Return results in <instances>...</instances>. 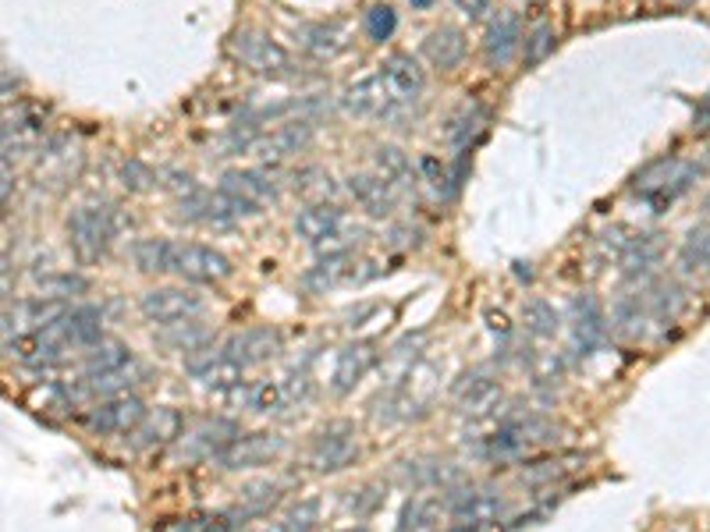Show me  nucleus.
Masks as SVG:
<instances>
[{
    "instance_id": "f257e3e1",
    "label": "nucleus",
    "mask_w": 710,
    "mask_h": 532,
    "mask_svg": "<svg viewBox=\"0 0 710 532\" xmlns=\"http://www.w3.org/2000/svg\"><path fill=\"white\" fill-rule=\"evenodd\" d=\"M423 89L426 75L419 61L408 54H391L381 68L356 78L341 93V110L362 121H402L423 100Z\"/></svg>"
},
{
    "instance_id": "f03ea898",
    "label": "nucleus",
    "mask_w": 710,
    "mask_h": 532,
    "mask_svg": "<svg viewBox=\"0 0 710 532\" xmlns=\"http://www.w3.org/2000/svg\"><path fill=\"white\" fill-rule=\"evenodd\" d=\"M132 260L142 273H175L188 284H220L234 273L231 256L199 241H171V238H139L132 246Z\"/></svg>"
},
{
    "instance_id": "7ed1b4c3",
    "label": "nucleus",
    "mask_w": 710,
    "mask_h": 532,
    "mask_svg": "<svg viewBox=\"0 0 710 532\" xmlns=\"http://www.w3.org/2000/svg\"><path fill=\"white\" fill-rule=\"evenodd\" d=\"M295 235L320 256H341L352 252L367 238V228L335 203H309L295 214Z\"/></svg>"
},
{
    "instance_id": "20e7f679",
    "label": "nucleus",
    "mask_w": 710,
    "mask_h": 532,
    "mask_svg": "<svg viewBox=\"0 0 710 532\" xmlns=\"http://www.w3.org/2000/svg\"><path fill=\"white\" fill-rule=\"evenodd\" d=\"M558 426L544 415H515V419H501L491 426V433L477 444V455L487 462H518L533 455L536 447L555 444Z\"/></svg>"
},
{
    "instance_id": "39448f33",
    "label": "nucleus",
    "mask_w": 710,
    "mask_h": 532,
    "mask_svg": "<svg viewBox=\"0 0 710 532\" xmlns=\"http://www.w3.org/2000/svg\"><path fill=\"white\" fill-rule=\"evenodd\" d=\"M121 231V214L110 203H86L75 206L68 217V246L83 263H97L107 256L110 241Z\"/></svg>"
},
{
    "instance_id": "423d86ee",
    "label": "nucleus",
    "mask_w": 710,
    "mask_h": 532,
    "mask_svg": "<svg viewBox=\"0 0 710 532\" xmlns=\"http://www.w3.org/2000/svg\"><path fill=\"white\" fill-rule=\"evenodd\" d=\"M231 54L234 61H242L249 72H256L271 83H295L298 75V61L284 51V46L271 36H263L256 29H242L231 36Z\"/></svg>"
},
{
    "instance_id": "0eeeda50",
    "label": "nucleus",
    "mask_w": 710,
    "mask_h": 532,
    "mask_svg": "<svg viewBox=\"0 0 710 532\" xmlns=\"http://www.w3.org/2000/svg\"><path fill=\"white\" fill-rule=\"evenodd\" d=\"M239 437H242V430H239V423H231V419H203V423L188 426L178 437L175 462L178 465L217 462Z\"/></svg>"
},
{
    "instance_id": "6e6552de",
    "label": "nucleus",
    "mask_w": 710,
    "mask_h": 532,
    "mask_svg": "<svg viewBox=\"0 0 710 532\" xmlns=\"http://www.w3.org/2000/svg\"><path fill=\"white\" fill-rule=\"evenodd\" d=\"M139 313L156 327H171V324H182V319H199L207 313V298H203L196 287L164 284V287H150V292L139 298Z\"/></svg>"
},
{
    "instance_id": "1a4fd4ad",
    "label": "nucleus",
    "mask_w": 710,
    "mask_h": 532,
    "mask_svg": "<svg viewBox=\"0 0 710 532\" xmlns=\"http://www.w3.org/2000/svg\"><path fill=\"white\" fill-rule=\"evenodd\" d=\"M700 164H689V160H678V156H660L654 160L651 167H646L643 174H636V192L643 199H651L657 206H665L671 199H678L682 192L697 182L700 177Z\"/></svg>"
},
{
    "instance_id": "9d476101",
    "label": "nucleus",
    "mask_w": 710,
    "mask_h": 532,
    "mask_svg": "<svg viewBox=\"0 0 710 532\" xmlns=\"http://www.w3.org/2000/svg\"><path fill=\"white\" fill-rule=\"evenodd\" d=\"M146 401L139 394H118V398H103L92 401L83 412V426L97 437H129V433L146 419Z\"/></svg>"
},
{
    "instance_id": "9b49d317",
    "label": "nucleus",
    "mask_w": 710,
    "mask_h": 532,
    "mask_svg": "<svg viewBox=\"0 0 710 532\" xmlns=\"http://www.w3.org/2000/svg\"><path fill=\"white\" fill-rule=\"evenodd\" d=\"M445 497H448V519L462 532H480L504 514V497L487 487H455Z\"/></svg>"
},
{
    "instance_id": "f8f14e48",
    "label": "nucleus",
    "mask_w": 710,
    "mask_h": 532,
    "mask_svg": "<svg viewBox=\"0 0 710 532\" xmlns=\"http://www.w3.org/2000/svg\"><path fill=\"white\" fill-rule=\"evenodd\" d=\"M356 458H359V433L345 419H335V423L317 430V437L309 444V465L317 473H341Z\"/></svg>"
},
{
    "instance_id": "ddd939ff",
    "label": "nucleus",
    "mask_w": 710,
    "mask_h": 532,
    "mask_svg": "<svg viewBox=\"0 0 710 532\" xmlns=\"http://www.w3.org/2000/svg\"><path fill=\"white\" fill-rule=\"evenodd\" d=\"M568 345H572L576 359H590V355L608 341V316L604 305L597 302L593 295H576L572 305H568Z\"/></svg>"
},
{
    "instance_id": "4468645a",
    "label": "nucleus",
    "mask_w": 710,
    "mask_h": 532,
    "mask_svg": "<svg viewBox=\"0 0 710 532\" xmlns=\"http://www.w3.org/2000/svg\"><path fill=\"white\" fill-rule=\"evenodd\" d=\"M455 405H459V415L469 419V423H494L498 409L504 401L501 380L491 377L487 369H472L459 383H455Z\"/></svg>"
},
{
    "instance_id": "2eb2a0df",
    "label": "nucleus",
    "mask_w": 710,
    "mask_h": 532,
    "mask_svg": "<svg viewBox=\"0 0 710 532\" xmlns=\"http://www.w3.org/2000/svg\"><path fill=\"white\" fill-rule=\"evenodd\" d=\"M220 188L228 192L231 199H239L249 217L263 214L266 206H274L277 196H281V185L271 171H260V167H239V171H228L220 177Z\"/></svg>"
},
{
    "instance_id": "dca6fc26",
    "label": "nucleus",
    "mask_w": 710,
    "mask_h": 532,
    "mask_svg": "<svg viewBox=\"0 0 710 532\" xmlns=\"http://www.w3.org/2000/svg\"><path fill=\"white\" fill-rule=\"evenodd\" d=\"M284 437L277 433H242L239 441H234L225 455L217 458V465L225 473H242V469H260V465H271L284 455Z\"/></svg>"
},
{
    "instance_id": "f3484780",
    "label": "nucleus",
    "mask_w": 710,
    "mask_h": 532,
    "mask_svg": "<svg viewBox=\"0 0 710 532\" xmlns=\"http://www.w3.org/2000/svg\"><path fill=\"white\" fill-rule=\"evenodd\" d=\"M526 43V32H523V19L515 11H498L491 25L483 32V61L487 68H509V64L518 57Z\"/></svg>"
},
{
    "instance_id": "a211bd4d",
    "label": "nucleus",
    "mask_w": 710,
    "mask_h": 532,
    "mask_svg": "<svg viewBox=\"0 0 710 532\" xmlns=\"http://www.w3.org/2000/svg\"><path fill=\"white\" fill-rule=\"evenodd\" d=\"M370 263L356 260V252H341V256H324V260L313 267L306 278H303V287L313 295H324L330 287H341V284H362L376 278V270H362Z\"/></svg>"
},
{
    "instance_id": "6ab92c4d",
    "label": "nucleus",
    "mask_w": 710,
    "mask_h": 532,
    "mask_svg": "<svg viewBox=\"0 0 710 532\" xmlns=\"http://www.w3.org/2000/svg\"><path fill=\"white\" fill-rule=\"evenodd\" d=\"M185 433V419L178 409L171 405H161L146 412V419L129 433V447L135 455H150V450H161L167 444H178V437Z\"/></svg>"
},
{
    "instance_id": "aec40b11",
    "label": "nucleus",
    "mask_w": 710,
    "mask_h": 532,
    "mask_svg": "<svg viewBox=\"0 0 710 532\" xmlns=\"http://www.w3.org/2000/svg\"><path fill=\"white\" fill-rule=\"evenodd\" d=\"M384 359V351L376 341H349L335 359V373H330V391L349 394L359 387V380L370 377V369Z\"/></svg>"
},
{
    "instance_id": "412c9836",
    "label": "nucleus",
    "mask_w": 710,
    "mask_h": 532,
    "mask_svg": "<svg viewBox=\"0 0 710 532\" xmlns=\"http://www.w3.org/2000/svg\"><path fill=\"white\" fill-rule=\"evenodd\" d=\"M281 334L274 327H249L242 334H231L225 341V351L231 355L234 362L242 369H252V366H263L271 362L274 355L281 351Z\"/></svg>"
},
{
    "instance_id": "4be33fe9",
    "label": "nucleus",
    "mask_w": 710,
    "mask_h": 532,
    "mask_svg": "<svg viewBox=\"0 0 710 532\" xmlns=\"http://www.w3.org/2000/svg\"><path fill=\"white\" fill-rule=\"evenodd\" d=\"M349 192L352 199L359 203V209H367L370 217H391L402 203V192L394 188L391 182H384L381 174H349Z\"/></svg>"
},
{
    "instance_id": "5701e85b",
    "label": "nucleus",
    "mask_w": 710,
    "mask_h": 532,
    "mask_svg": "<svg viewBox=\"0 0 710 532\" xmlns=\"http://www.w3.org/2000/svg\"><path fill=\"white\" fill-rule=\"evenodd\" d=\"M298 46L309 54V57H317V61H335L338 54L349 51V43H352V32L349 25H341V22H309V25H298Z\"/></svg>"
},
{
    "instance_id": "b1692460",
    "label": "nucleus",
    "mask_w": 710,
    "mask_h": 532,
    "mask_svg": "<svg viewBox=\"0 0 710 532\" xmlns=\"http://www.w3.org/2000/svg\"><path fill=\"white\" fill-rule=\"evenodd\" d=\"M132 362V348L118 341V337H100L97 345L83 351V359L72 366V380H86V377H103L114 373V369Z\"/></svg>"
},
{
    "instance_id": "393cba45",
    "label": "nucleus",
    "mask_w": 710,
    "mask_h": 532,
    "mask_svg": "<svg viewBox=\"0 0 710 532\" xmlns=\"http://www.w3.org/2000/svg\"><path fill=\"white\" fill-rule=\"evenodd\" d=\"M466 51H469V43L459 25H437L426 32V40H423V57L430 61L437 72H455L466 61Z\"/></svg>"
},
{
    "instance_id": "a878e982",
    "label": "nucleus",
    "mask_w": 710,
    "mask_h": 532,
    "mask_svg": "<svg viewBox=\"0 0 710 532\" xmlns=\"http://www.w3.org/2000/svg\"><path fill=\"white\" fill-rule=\"evenodd\" d=\"M43 142V115L40 110L19 107L4 121V164H11V156L36 150Z\"/></svg>"
},
{
    "instance_id": "bb28decb",
    "label": "nucleus",
    "mask_w": 710,
    "mask_h": 532,
    "mask_svg": "<svg viewBox=\"0 0 710 532\" xmlns=\"http://www.w3.org/2000/svg\"><path fill=\"white\" fill-rule=\"evenodd\" d=\"M405 487L413 490H455L462 482V469L451 462H437V458H423V462H405L402 469Z\"/></svg>"
},
{
    "instance_id": "cd10ccee",
    "label": "nucleus",
    "mask_w": 710,
    "mask_h": 532,
    "mask_svg": "<svg viewBox=\"0 0 710 532\" xmlns=\"http://www.w3.org/2000/svg\"><path fill=\"white\" fill-rule=\"evenodd\" d=\"M640 292L646 298L651 324H657V327L675 324V319L682 316V310H686V287L675 284V281H651V284H643Z\"/></svg>"
},
{
    "instance_id": "c85d7f7f",
    "label": "nucleus",
    "mask_w": 710,
    "mask_h": 532,
    "mask_svg": "<svg viewBox=\"0 0 710 532\" xmlns=\"http://www.w3.org/2000/svg\"><path fill=\"white\" fill-rule=\"evenodd\" d=\"M448 519V497H413L405 508H402V519L394 532H440Z\"/></svg>"
},
{
    "instance_id": "c756f323",
    "label": "nucleus",
    "mask_w": 710,
    "mask_h": 532,
    "mask_svg": "<svg viewBox=\"0 0 710 532\" xmlns=\"http://www.w3.org/2000/svg\"><path fill=\"white\" fill-rule=\"evenodd\" d=\"M487 107L477 104V100H466L459 110H451V118L445 121V139H448V146L451 150H469L472 142H477V135L487 128Z\"/></svg>"
},
{
    "instance_id": "7c9ffc66",
    "label": "nucleus",
    "mask_w": 710,
    "mask_h": 532,
    "mask_svg": "<svg viewBox=\"0 0 710 532\" xmlns=\"http://www.w3.org/2000/svg\"><path fill=\"white\" fill-rule=\"evenodd\" d=\"M153 341L167 348V351H199V348H207L214 345V330L203 324V319H182V324H171V327H161L153 334Z\"/></svg>"
},
{
    "instance_id": "2f4dec72",
    "label": "nucleus",
    "mask_w": 710,
    "mask_h": 532,
    "mask_svg": "<svg viewBox=\"0 0 710 532\" xmlns=\"http://www.w3.org/2000/svg\"><path fill=\"white\" fill-rule=\"evenodd\" d=\"M281 497H284V482L281 479H252V482H245V487L239 490V508H234L231 514L239 522L260 519V514L271 511L281 501Z\"/></svg>"
},
{
    "instance_id": "473e14b6",
    "label": "nucleus",
    "mask_w": 710,
    "mask_h": 532,
    "mask_svg": "<svg viewBox=\"0 0 710 532\" xmlns=\"http://www.w3.org/2000/svg\"><path fill=\"white\" fill-rule=\"evenodd\" d=\"M660 263V241L657 235H633V241L625 246V252L619 256V270L625 281H643L646 273Z\"/></svg>"
},
{
    "instance_id": "72a5a7b5",
    "label": "nucleus",
    "mask_w": 710,
    "mask_h": 532,
    "mask_svg": "<svg viewBox=\"0 0 710 532\" xmlns=\"http://www.w3.org/2000/svg\"><path fill=\"white\" fill-rule=\"evenodd\" d=\"M651 327V313H646V298L643 292L633 295H622L619 305H614V316H611V330L625 337V341H640Z\"/></svg>"
},
{
    "instance_id": "f704fd0d",
    "label": "nucleus",
    "mask_w": 710,
    "mask_h": 532,
    "mask_svg": "<svg viewBox=\"0 0 710 532\" xmlns=\"http://www.w3.org/2000/svg\"><path fill=\"white\" fill-rule=\"evenodd\" d=\"M523 330H526L529 341H536V345L555 341L558 330H561V313L544 298H529L523 305Z\"/></svg>"
},
{
    "instance_id": "c9c22d12",
    "label": "nucleus",
    "mask_w": 710,
    "mask_h": 532,
    "mask_svg": "<svg viewBox=\"0 0 710 532\" xmlns=\"http://www.w3.org/2000/svg\"><path fill=\"white\" fill-rule=\"evenodd\" d=\"M678 270L710 281V224H700L686 235L682 249H678Z\"/></svg>"
},
{
    "instance_id": "e433bc0d",
    "label": "nucleus",
    "mask_w": 710,
    "mask_h": 532,
    "mask_svg": "<svg viewBox=\"0 0 710 532\" xmlns=\"http://www.w3.org/2000/svg\"><path fill=\"white\" fill-rule=\"evenodd\" d=\"M373 167H376V174L384 177V182H391L394 188H398L402 196L416 188L413 164H408V156L398 146H376L373 150Z\"/></svg>"
},
{
    "instance_id": "4c0bfd02",
    "label": "nucleus",
    "mask_w": 710,
    "mask_h": 532,
    "mask_svg": "<svg viewBox=\"0 0 710 532\" xmlns=\"http://www.w3.org/2000/svg\"><path fill=\"white\" fill-rule=\"evenodd\" d=\"M281 387H284V394H288V405H306L313 391H317V383H313V373H309V362H303V366L295 362L288 373H284Z\"/></svg>"
},
{
    "instance_id": "58836bf2",
    "label": "nucleus",
    "mask_w": 710,
    "mask_h": 532,
    "mask_svg": "<svg viewBox=\"0 0 710 532\" xmlns=\"http://www.w3.org/2000/svg\"><path fill=\"white\" fill-rule=\"evenodd\" d=\"M295 188L303 192L309 203H327V196L335 192V182H330V174H324L320 167H306L295 174Z\"/></svg>"
},
{
    "instance_id": "ea45409f",
    "label": "nucleus",
    "mask_w": 710,
    "mask_h": 532,
    "mask_svg": "<svg viewBox=\"0 0 710 532\" xmlns=\"http://www.w3.org/2000/svg\"><path fill=\"white\" fill-rule=\"evenodd\" d=\"M281 525L288 529V532H317V525H320V501H298L295 508H288L284 511V519H281Z\"/></svg>"
},
{
    "instance_id": "a19ab883",
    "label": "nucleus",
    "mask_w": 710,
    "mask_h": 532,
    "mask_svg": "<svg viewBox=\"0 0 710 532\" xmlns=\"http://www.w3.org/2000/svg\"><path fill=\"white\" fill-rule=\"evenodd\" d=\"M394 29H398V14H394L391 4H373L367 11V36L373 43H384L394 36Z\"/></svg>"
},
{
    "instance_id": "79ce46f5",
    "label": "nucleus",
    "mask_w": 710,
    "mask_h": 532,
    "mask_svg": "<svg viewBox=\"0 0 710 532\" xmlns=\"http://www.w3.org/2000/svg\"><path fill=\"white\" fill-rule=\"evenodd\" d=\"M579 465H582V455H565V458H555V462L533 465L529 473H523V479H529V482H550V479H561L568 473H576Z\"/></svg>"
},
{
    "instance_id": "37998d69",
    "label": "nucleus",
    "mask_w": 710,
    "mask_h": 532,
    "mask_svg": "<svg viewBox=\"0 0 710 532\" xmlns=\"http://www.w3.org/2000/svg\"><path fill=\"white\" fill-rule=\"evenodd\" d=\"M526 64H540L550 51H555V29L550 25H536L526 36Z\"/></svg>"
},
{
    "instance_id": "c03bdc74",
    "label": "nucleus",
    "mask_w": 710,
    "mask_h": 532,
    "mask_svg": "<svg viewBox=\"0 0 710 532\" xmlns=\"http://www.w3.org/2000/svg\"><path fill=\"white\" fill-rule=\"evenodd\" d=\"M384 501V490L381 487H362V490H349V497H345V511H352L356 519H362V514H370L376 511Z\"/></svg>"
},
{
    "instance_id": "a18cd8bd",
    "label": "nucleus",
    "mask_w": 710,
    "mask_h": 532,
    "mask_svg": "<svg viewBox=\"0 0 710 532\" xmlns=\"http://www.w3.org/2000/svg\"><path fill=\"white\" fill-rule=\"evenodd\" d=\"M86 278H78V273H54V278L43 281V295H54V298H72L78 292H86Z\"/></svg>"
},
{
    "instance_id": "49530a36",
    "label": "nucleus",
    "mask_w": 710,
    "mask_h": 532,
    "mask_svg": "<svg viewBox=\"0 0 710 532\" xmlns=\"http://www.w3.org/2000/svg\"><path fill=\"white\" fill-rule=\"evenodd\" d=\"M121 177H124V185H129L132 192H146L153 185H161V174L150 171L146 164H139V160H129V164L121 167Z\"/></svg>"
},
{
    "instance_id": "de8ad7c7",
    "label": "nucleus",
    "mask_w": 710,
    "mask_h": 532,
    "mask_svg": "<svg viewBox=\"0 0 710 532\" xmlns=\"http://www.w3.org/2000/svg\"><path fill=\"white\" fill-rule=\"evenodd\" d=\"M451 4L459 8L469 22H480V19H487V14H491L494 0H451Z\"/></svg>"
},
{
    "instance_id": "09e8293b",
    "label": "nucleus",
    "mask_w": 710,
    "mask_h": 532,
    "mask_svg": "<svg viewBox=\"0 0 710 532\" xmlns=\"http://www.w3.org/2000/svg\"><path fill=\"white\" fill-rule=\"evenodd\" d=\"M256 532H288V529H284V525L277 522V525H263V529H256Z\"/></svg>"
},
{
    "instance_id": "8fccbe9b",
    "label": "nucleus",
    "mask_w": 710,
    "mask_h": 532,
    "mask_svg": "<svg viewBox=\"0 0 710 532\" xmlns=\"http://www.w3.org/2000/svg\"><path fill=\"white\" fill-rule=\"evenodd\" d=\"M408 4H413V8H430L434 0H408Z\"/></svg>"
},
{
    "instance_id": "3c124183",
    "label": "nucleus",
    "mask_w": 710,
    "mask_h": 532,
    "mask_svg": "<svg viewBox=\"0 0 710 532\" xmlns=\"http://www.w3.org/2000/svg\"><path fill=\"white\" fill-rule=\"evenodd\" d=\"M341 532H370L367 525H349V529H341Z\"/></svg>"
},
{
    "instance_id": "603ef678",
    "label": "nucleus",
    "mask_w": 710,
    "mask_h": 532,
    "mask_svg": "<svg viewBox=\"0 0 710 532\" xmlns=\"http://www.w3.org/2000/svg\"><path fill=\"white\" fill-rule=\"evenodd\" d=\"M675 4H697V0H675Z\"/></svg>"
},
{
    "instance_id": "864d4df0",
    "label": "nucleus",
    "mask_w": 710,
    "mask_h": 532,
    "mask_svg": "<svg viewBox=\"0 0 710 532\" xmlns=\"http://www.w3.org/2000/svg\"><path fill=\"white\" fill-rule=\"evenodd\" d=\"M526 4H536V0H526Z\"/></svg>"
}]
</instances>
